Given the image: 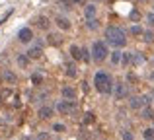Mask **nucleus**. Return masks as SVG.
Instances as JSON below:
<instances>
[{
	"label": "nucleus",
	"mask_w": 154,
	"mask_h": 140,
	"mask_svg": "<svg viewBox=\"0 0 154 140\" xmlns=\"http://www.w3.org/2000/svg\"><path fill=\"white\" fill-rule=\"evenodd\" d=\"M105 43L113 45L115 49H121V47L127 45V33L117 25H109L105 29Z\"/></svg>",
	"instance_id": "obj_1"
},
{
	"label": "nucleus",
	"mask_w": 154,
	"mask_h": 140,
	"mask_svg": "<svg viewBox=\"0 0 154 140\" xmlns=\"http://www.w3.org/2000/svg\"><path fill=\"white\" fill-rule=\"evenodd\" d=\"M94 86H96V90H98L100 94L109 95V94H113V86H115V84H113L111 76H109L107 72L100 70V72L94 74Z\"/></svg>",
	"instance_id": "obj_2"
},
{
	"label": "nucleus",
	"mask_w": 154,
	"mask_h": 140,
	"mask_svg": "<svg viewBox=\"0 0 154 140\" xmlns=\"http://www.w3.org/2000/svg\"><path fill=\"white\" fill-rule=\"evenodd\" d=\"M92 61L96 62H103L105 58L109 57V49H107V43L105 41H96L94 45H92Z\"/></svg>",
	"instance_id": "obj_3"
},
{
	"label": "nucleus",
	"mask_w": 154,
	"mask_h": 140,
	"mask_svg": "<svg viewBox=\"0 0 154 140\" xmlns=\"http://www.w3.org/2000/svg\"><path fill=\"white\" fill-rule=\"evenodd\" d=\"M150 95H133L131 99H129V107L135 111H140L144 105H150Z\"/></svg>",
	"instance_id": "obj_4"
},
{
	"label": "nucleus",
	"mask_w": 154,
	"mask_h": 140,
	"mask_svg": "<svg viewBox=\"0 0 154 140\" xmlns=\"http://www.w3.org/2000/svg\"><path fill=\"white\" fill-rule=\"evenodd\" d=\"M113 95H115L117 101H121V99L129 97V86H127V84H123V82L115 84V86H113Z\"/></svg>",
	"instance_id": "obj_5"
},
{
	"label": "nucleus",
	"mask_w": 154,
	"mask_h": 140,
	"mask_svg": "<svg viewBox=\"0 0 154 140\" xmlns=\"http://www.w3.org/2000/svg\"><path fill=\"white\" fill-rule=\"evenodd\" d=\"M74 109H76V103L74 101H68V99H63V101L57 103V111H59L60 115H70Z\"/></svg>",
	"instance_id": "obj_6"
},
{
	"label": "nucleus",
	"mask_w": 154,
	"mask_h": 140,
	"mask_svg": "<svg viewBox=\"0 0 154 140\" xmlns=\"http://www.w3.org/2000/svg\"><path fill=\"white\" fill-rule=\"evenodd\" d=\"M0 78H2L4 82L8 84V86H14V84H18V76H16V74H14L12 70H8V68L0 72Z\"/></svg>",
	"instance_id": "obj_7"
},
{
	"label": "nucleus",
	"mask_w": 154,
	"mask_h": 140,
	"mask_svg": "<svg viewBox=\"0 0 154 140\" xmlns=\"http://www.w3.org/2000/svg\"><path fill=\"white\" fill-rule=\"evenodd\" d=\"M26 55H27V57L31 58V61H37V58H41V55H43V47H41V45H39V43H37V45L29 47Z\"/></svg>",
	"instance_id": "obj_8"
},
{
	"label": "nucleus",
	"mask_w": 154,
	"mask_h": 140,
	"mask_svg": "<svg viewBox=\"0 0 154 140\" xmlns=\"http://www.w3.org/2000/svg\"><path fill=\"white\" fill-rule=\"evenodd\" d=\"M55 23H57V27H59V29H63V31H68L70 29V19L68 18H64V16H57L55 18Z\"/></svg>",
	"instance_id": "obj_9"
},
{
	"label": "nucleus",
	"mask_w": 154,
	"mask_h": 140,
	"mask_svg": "<svg viewBox=\"0 0 154 140\" xmlns=\"http://www.w3.org/2000/svg\"><path fill=\"white\" fill-rule=\"evenodd\" d=\"M18 39L22 43H29L31 39H33V31H31L29 27H22V29H20V33H18Z\"/></svg>",
	"instance_id": "obj_10"
},
{
	"label": "nucleus",
	"mask_w": 154,
	"mask_h": 140,
	"mask_svg": "<svg viewBox=\"0 0 154 140\" xmlns=\"http://www.w3.org/2000/svg\"><path fill=\"white\" fill-rule=\"evenodd\" d=\"M37 115H39V119L47 121V119H51L53 115H55V109H53V107H49V105H43V107H39Z\"/></svg>",
	"instance_id": "obj_11"
},
{
	"label": "nucleus",
	"mask_w": 154,
	"mask_h": 140,
	"mask_svg": "<svg viewBox=\"0 0 154 140\" xmlns=\"http://www.w3.org/2000/svg\"><path fill=\"white\" fill-rule=\"evenodd\" d=\"M35 25H37L39 29H43V31H49L51 22H49V18H47V16H39V18L35 19Z\"/></svg>",
	"instance_id": "obj_12"
},
{
	"label": "nucleus",
	"mask_w": 154,
	"mask_h": 140,
	"mask_svg": "<svg viewBox=\"0 0 154 140\" xmlns=\"http://www.w3.org/2000/svg\"><path fill=\"white\" fill-rule=\"evenodd\" d=\"M64 74H66L68 78H76V76H78V68H76L74 62H64Z\"/></svg>",
	"instance_id": "obj_13"
},
{
	"label": "nucleus",
	"mask_w": 154,
	"mask_h": 140,
	"mask_svg": "<svg viewBox=\"0 0 154 140\" xmlns=\"http://www.w3.org/2000/svg\"><path fill=\"white\" fill-rule=\"evenodd\" d=\"M60 94H63V99H68V101H74V99H76V90H74V88L64 86L63 90H60Z\"/></svg>",
	"instance_id": "obj_14"
},
{
	"label": "nucleus",
	"mask_w": 154,
	"mask_h": 140,
	"mask_svg": "<svg viewBox=\"0 0 154 140\" xmlns=\"http://www.w3.org/2000/svg\"><path fill=\"white\" fill-rule=\"evenodd\" d=\"M96 14H98V8H96V4H86V6H84V18H86V19L96 18Z\"/></svg>",
	"instance_id": "obj_15"
},
{
	"label": "nucleus",
	"mask_w": 154,
	"mask_h": 140,
	"mask_svg": "<svg viewBox=\"0 0 154 140\" xmlns=\"http://www.w3.org/2000/svg\"><path fill=\"white\" fill-rule=\"evenodd\" d=\"M70 57L74 58V61H82V47H78V45H70Z\"/></svg>",
	"instance_id": "obj_16"
},
{
	"label": "nucleus",
	"mask_w": 154,
	"mask_h": 140,
	"mask_svg": "<svg viewBox=\"0 0 154 140\" xmlns=\"http://www.w3.org/2000/svg\"><path fill=\"white\" fill-rule=\"evenodd\" d=\"M144 55H140V53H133L131 55V64H135V66H140V64H144Z\"/></svg>",
	"instance_id": "obj_17"
},
{
	"label": "nucleus",
	"mask_w": 154,
	"mask_h": 140,
	"mask_svg": "<svg viewBox=\"0 0 154 140\" xmlns=\"http://www.w3.org/2000/svg\"><path fill=\"white\" fill-rule=\"evenodd\" d=\"M140 117H143V119H148V121H150V119H154L152 107H150V105H144L143 109H140Z\"/></svg>",
	"instance_id": "obj_18"
},
{
	"label": "nucleus",
	"mask_w": 154,
	"mask_h": 140,
	"mask_svg": "<svg viewBox=\"0 0 154 140\" xmlns=\"http://www.w3.org/2000/svg\"><path fill=\"white\" fill-rule=\"evenodd\" d=\"M29 61H31V58L27 57V55H20V57H18V66H20V68H27Z\"/></svg>",
	"instance_id": "obj_19"
},
{
	"label": "nucleus",
	"mask_w": 154,
	"mask_h": 140,
	"mask_svg": "<svg viewBox=\"0 0 154 140\" xmlns=\"http://www.w3.org/2000/svg\"><path fill=\"white\" fill-rule=\"evenodd\" d=\"M60 41H63V39H60L59 35H55V33L47 35V43H49V45H60Z\"/></svg>",
	"instance_id": "obj_20"
},
{
	"label": "nucleus",
	"mask_w": 154,
	"mask_h": 140,
	"mask_svg": "<svg viewBox=\"0 0 154 140\" xmlns=\"http://www.w3.org/2000/svg\"><path fill=\"white\" fill-rule=\"evenodd\" d=\"M86 27H88L90 31H96V29L100 27V22H98L96 18H92V19H86Z\"/></svg>",
	"instance_id": "obj_21"
},
{
	"label": "nucleus",
	"mask_w": 154,
	"mask_h": 140,
	"mask_svg": "<svg viewBox=\"0 0 154 140\" xmlns=\"http://www.w3.org/2000/svg\"><path fill=\"white\" fill-rule=\"evenodd\" d=\"M121 57H123V53H121V51H113V53H111V64H119V62H121Z\"/></svg>",
	"instance_id": "obj_22"
},
{
	"label": "nucleus",
	"mask_w": 154,
	"mask_h": 140,
	"mask_svg": "<svg viewBox=\"0 0 154 140\" xmlns=\"http://www.w3.org/2000/svg\"><path fill=\"white\" fill-rule=\"evenodd\" d=\"M129 18H131V22H135V23H137V22H140V18H143V16H140V12H139V10H133L131 14H129Z\"/></svg>",
	"instance_id": "obj_23"
},
{
	"label": "nucleus",
	"mask_w": 154,
	"mask_h": 140,
	"mask_svg": "<svg viewBox=\"0 0 154 140\" xmlns=\"http://www.w3.org/2000/svg\"><path fill=\"white\" fill-rule=\"evenodd\" d=\"M143 37H144V41H146V43H152L154 41V31H143Z\"/></svg>",
	"instance_id": "obj_24"
},
{
	"label": "nucleus",
	"mask_w": 154,
	"mask_h": 140,
	"mask_svg": "<svg viewBox=\"0 0 154 140\" xmlns=\"http://www.w3.org/2000/svg\"><path fill=\"white\" fill-rule=\"evenodd\" d=\"M82 61H84V62H90V61H92V53H90L88 49H82Z\"/></svg>",
	"instance_id": "obj_25"
},
{
	"label": "nucleus",
	"mask_w": 154,
	"mask_h": 140,
	"mask_svg": "<svg viewBox=\"0 0 154 140\" xmlns=\"http://www.w3.org/2000/svg\"><path fill=\"white\" fill-rule=\"evenodd\" d=\"M59 6L63 8V10H70V8H72V2H70V0H60Z\"/></svg>",
	"instance_id": "obj_26"
},
{
	"label": "nucleus",
	"mask_w": 154,
	"mask_h": 140,
	"mask_svg": "<svg viewBox=\"0 0 154 140\" xmlns=\"http://www.w3.org/2000/svg\"><path fill=\"white\" fill-rule=\"evenodd\" d=\"M31 82H33V86H39V84L43 82V76L41 74H33L31 76Z\"/></svg>",
	"instance_id": "obj_27"
},
{
	"label": "nucleus",
	"mask_w": 154,
	"mask_h": 140,
	"mask_svg": "<svg viewBox=\"0 0 154 140\" xmlns=\"http://www.w3.org/2000/svg\"><path fill=\"white\" fill-rule=\"evenodd\" d=\"M143 136H144V140L154 138V129H144V130H143Z\"/></svg>",
	"instance_id": "obj_28"
},
{
	"label": "nucleus",
	"mask_w": 154,
	"mask_h": 140,
	"mask_svg": "<svg viewBox=\"0 0 154 140\" xmlns=\"http://www.w3.org/2000/svg\"><path fill=\"white\" fill-rule=\"evenodd\" d=\"M131 33H133V35H143V27L135 23V25H131Z\"/></svg>",
	"instance_id": "obj_29"
},
{
	"label": "nucleus",
	"mask_w": 154,
	"mask_h": 140,
	"mask_svg": "<svg viewBox=\"0 0 154 140\" xmlns=\"http://www.w3.org/2000/svg\"><path fill=\"white\" fill-rule=\"evenodd\" d=\"M121 138H123V140H135V136H133L131 130H123V133H121Z\"/></svg>",
	"instance_id": "obj_30"
},
{
	"label": "nucleus",
	"mask_w": 154,
	"mask_h": 140,
	"mask_svg": "<svg viewBox=\"0 0 154 140\" xmlns=\"http://www.w3.org/2000/svg\"><path fill=\"white\" fill-rule=\"evenodd\" d=\"M53 130H55V133H64V130H66V127L60 125V123H55V125H53Z\"/></svg>",
	"instance_id": "obj_31"
},
{
	"label": "nucleus",
	"mask_w": 154,
	"mask_h": 140,
	"mask_svg": "<svg viewBox=\"0 0 154 140\" xmlns=\"http://www.w3.org/2000/svg\"><path fill=\"white\" fill-rule=\"evenodd\" d=\"M131 55H133V53H123L121 62H123V64H131Z\"/></svg>",
	"instance_id": "obj_32"
},
{
	"label": "nucleus",
	"mask_w": 154,
	"mask_h": 140,
	"mask_svg": "<svg viewBox=\"0 0 154 140\" xmlns=\"http://www.w3.org/2000/svg\"><path fill=\"white\" fill-rule=\"evenodd\" d=\"M37 140H51V133H39Z\"/></svg>",
	"instance_id": "obj_33"
},
{
	"label": "nucleus",
	"mask_w": 154,
	"mask_h": 140,
	"mask_svg": "<svg viewBox=\"0 0 154 140\" xmlns=\"http://www.w3.org/2000/svg\"><path fill=\"white\" fill-rule=\"evenodd\" d=\"M146 22H148V25H152V27H154V12L146 16Z\"/></svg>",
	"instance_id": "obj_34"
},
{
	"label": "nucleus",
	"mask_w": 154,
	"mask_h": 140,
	"mask_svg": "<svg viewBox=\"0 0 154 140\" xmlns=\"http://www.w3.org/2000/svg\"><path fill=\"white\" fill-rule=\"evenodd\" d=\"M84 121H86V123H92V121H94V115H92V113H88V115H86V119H84Z\"/></svg>",
	"instance_id": "obj_35"
},
{
	"label": "nucleus",
	"mask_w": 154,
	"mask_h": 140,
	"mask_svg": "<svg viewBox=\"0 0 154 140\" xmlns=\"http://www.w3.org/2000/svg\"><path fill=\"white\" fill-rule=\"evenodd\" d=\"M74 4H80V6H86V0H72Z\"/></svg>",
	"instance_id": "obj_36"
},
{
	"label": "nucleus",
	"mask_w": 154,
	"mask_h": 140,
	"mask_svg": "<svg viewBox=\"0 0 154 140\" xmlns=\"http://www.w3.org/2000/svg\"><path fill=\"white\" fill-rule=\"evenodd\" d=\"M22 140H35V138H33V136H23Z\"/></svg>",
	"instance_id": "obj_37"
},
{
	"label": "nucleus",
	"mask_w": 154,
	"mask_h": 140,
	"mask_svg": "<svg viewBox=\"0 0 154 140\" xmlns=\"http://www.w3.org/2000/svg\"><path fill=\"white\" fill-rule=\"evenodd\" d=\"M150 80H152V82H154V72H152V74H150Z\"/></svg>",
	"instance_id": "obj_38"
},
{
	"label": "nucleus",
	"mask_w": 154,
	"mask_h": 140,
	"mask_svg": "<svg viewBox=\"0 0 154 140\" xmlns=\"http://www.w3.org/2000/svg\"><path fill=\"white\" fill-rule=\"evenodd\" d=\"M148 140H154V138H148Z\"/></svg>",
	"instance_id": "obj_39"
},
{
	"label": "nucleus",
	"mask_w": 154,
	"mask_h": 140,
	"mask_svg": "<svg viewBox=\"0 0 154 140\" xmlns=\"http://www.w3.org/2000/svg\"><path fill=\"white\" fill-rule=\"evenodd\" d=\"M152 62H154V61H152Z\"/></svg>",
	"instance_id": "obj_40"
}]
</instances>
